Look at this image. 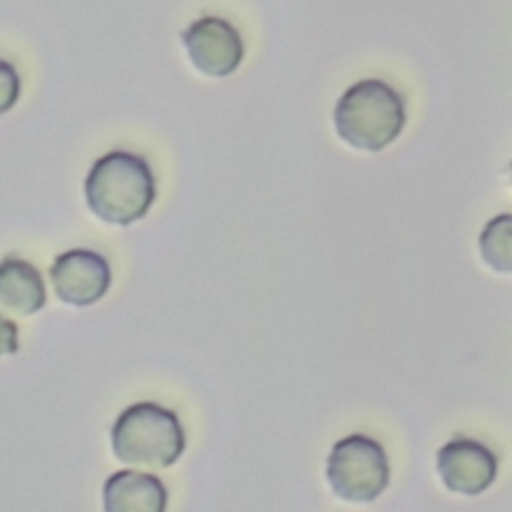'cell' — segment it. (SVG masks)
Segmentation results:
<instances>
[{"label": "cell", "mask_w": 512, "mask_h": 512, "mask_svg": "<svg viewBox=\"0 0 512 512\" xmlns=\"http://www.w3.org/2000/svg\"><path fill=\"white\" fill-rule=\"evenodd\" d=\"M84 196L100 220L128 226L148 214L156 198V180L142 156L112 150L92 164L84 180Z\"/></svg>", "instance_id": "cell-1"}, {"label": "cell", "mask_w": 512, "mask_h": 512, "mask_svg": "<svg viewBox=\"0 0 512 512\" xmlns=\"http://www.w3.org/2000/svg\"><path fill=\"white\" fill-rule=\"evenodd\" d=\"M404 124L406 108L402 96L378 78L352 84L334 108L338 136L364 152H380L390 146Z\"/></svg>", "instance_id": "cell-2"}, {"label": "cell", "mask_w": 512, "mask_h": 512, "mask_svg": "<svg viewBox=\"0 0 512 512\" xmlns=\"http://www.w3.org/2000/svg\"><path fill=\"white\" fill-rule=\"evenodd\" d=\"M110 436L120 462L148 468L172 466L186 444L178 416L154 402H138L122 410Z\"/></svg>", "instance_id": "cell-3"}, {"label": "cell", "mask_w": 512, "mask_h": 512, "mask_svg": "<svg viewBox=\"0 0 512 512\" xmlns=\"http://www.w3.org/2000/svg\"><path fill=\"white\" fill-rule=\"evenodd\" d=\"M326 476L338 498L372 502L388 486L390 468L386 452L368 436H346L332 446Z\"/></svg>", "instance_id": "cell-4"}, {"label": "cell", "mask_w": 512, "mask_h": 512, "mask_svg": "<svg viewBox=\"0 0 512 512\" xmlns=\"http://www.w3.org/2000/svg\"><path fill=\"white\" fill-rule=\"evenodd\" d=\"M182 42L192 66L214 78L232 74L244 58V42L240 32L224 18L202 16L184 32Z\"/></svg>", "instance_id": "cell-5"}, {"label": "cell", "mask_w": 512, "mask_h": 512, "mask_svg": "<svg viewBox=\"0 0 512 512\" xmlns=\"http://www.w3.org/2000/svg\"><path fill=\"white\" fill-rule=\"evenodd\" d=\"M56 296L70 306H90L110 288L112 272L108 260L86 248H74L56 256L50 268Z\"/></svg>", "instance_id": "cell-6"}, {"label": "cell", "mask_w": 512, "mask_h": 512, "mask_svg": "<svg viewBox=\"0 0 512 512\" xmlns=\"http://www.w3.org/2000/svg\"><path fill=\"white\" fill-rule=\"evenodd\" d=\"M436 466L446 488L464 496L484 492L498 472L496 456L484 444L470 438L446 442L438 450Z\"/></svg>", "instance_id": "cell-7"}, {"label": "cell", "mask_w": 512, "mask_h": 512, "mask_svg": "<svg viewBox=\"0 0 512 512\" xmlns=\"http://www.w3.org/2000/svg\"><path fill=\"white\" fill-rule=\"evenodd\" d=\"M104 512H166V486L146 472L120 470L108 476L102 490Z\"/></svg>", "instance_id": "cell-8"}, {"label": "cell", "mask_w": 512, "mask_h": 512, "mask_svg": "<svg viewBox=\"0 0 512 512\" xmlns=\"http://www.w3.org/2000/svg\"><path fill=\"white\" fill-rule=\"evenodd\" d=\"M46 304V288L36 266L22 258L0 262V308L14 316H30Z\"/></svg>", "instance_id": "cell-9"}, {"label": "cell", "mask_w": 512, "mask_h": 512, "mask_svg": "<svg viewBox=\"0 0 512 512\" xmlns=\"http://www.w3.org/2000/svg\"><path fill=\"white\" fill-rule=\"evenodd\" d=\"M510 216L508 214H500L496 218H492L478 240L482 258L486 260V264H490L494 270L498 272H510L512 268V254H510Z\"/></svg>", "instance_id": "cell-10"}, {"label": "cell", "mask_w": 512, "mask_h": 512, "mask_svg": "<svg viewBox=\"0 0 512 512\" xmlns=\"http://www.w3.org/2000/svg\"><path fill=\"white\" fill-rule=\"evenodd\" d=\"M20 96V76L16 72V68L6 62L0 60V116L6 114Z\"/></svg>", "instance_id": "cell-11"}, {"label": "cell", "mask_w": 512, "mask_h": 512, "mask_svg": "<svg viewBox=\"0 0 512 512\" xmlns=\"http://www.w3.org/2000/svg\"><path fill=\"white\" fill-rule=\"evenodd\" d=\"M18 352V326L0 314V356Z\"/></svg>", "instance_id": "cell-12"}]
</instances>
